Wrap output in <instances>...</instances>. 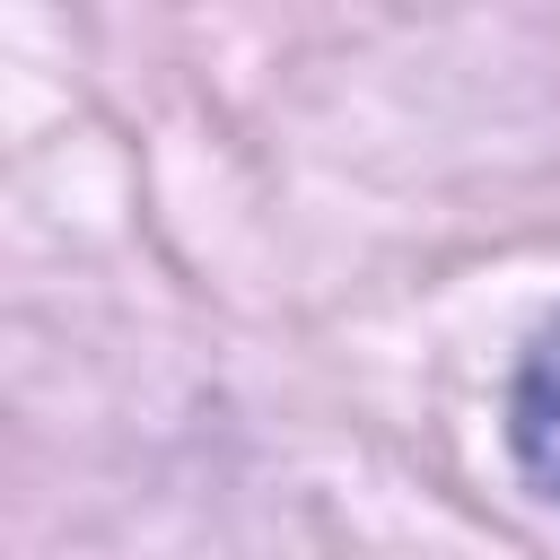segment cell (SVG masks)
Returning a JSON list of instances; mask_svg holds the SVG:
<instances>
[{"instance_id":"cell-1","label":"cell","mask_w":560,"mask_h":560,"mask_svg":"<svg viewBox=\"0 0 560 560\" xmlns=\"http://www.w3.org/2000/svg\"><path fill=\"white\" fill-rule=\"evenodd\" d=\"M508 446L525 464V481L542 499H560V324L525 350L516 368V394H508Z\"/></svg>"}]
</instances>
